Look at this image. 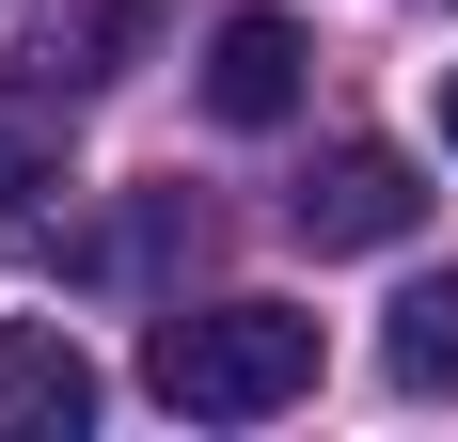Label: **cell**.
Returning a JSON list of instances; mask_svg holds the SVG:
<instances>
[{"instance_id":"ba28073f","label":"cell","mask_w":458,"mask_h":442,"mask_svg":"<svg viewBox=\"0 0 458 442\" xmlns=\"http://www.w3.org/2000/svg\"><path fill=\"white\" fill-rule=\"evenodd\" d=\"M443 142H458V64H443Z\"/></svg>"},{"instance_id":"277c9868","label":"cell","mask_w":458,"mask_h":442,"mask_svg":"<svg viewBox=\"0 0 458 442\" xmlns=\"http://www.w3.org/2000/svg\"><path fill=\"white\" fill-rule=\"evenodd\" d=\"M64 111H80L64 80H0V237H47V190H80Z\"/></svg>"},{"instance_id":"5b68a950","label":"cell","mask_w":458,"mask_h":442,"mask_svg":"<svg viewBox=\"0 0 458 442\" xmlns=\"http://www.w3.org/2000/svg\"><path fill=\"white\" fill-rule=\"evenodd\" d=\"M142 32H158V0H32V80L111 95V80L142 64Z\"/></svg>"},{"instance_id":"52a82bcc","label":"cell","mask_w":458,"mask_h":442,"mask_svg":"<svg viewBox=\"0 0 458 442\" xmlns=\"http://www.w3.org/2000/svg\"><path fill=\"white\" fill-rule=\"evenodd\" d=\"M379 379H395V395H458V268L395 301V332H379Z\"/></svg>"},{"instance_id":"3957f363","label":"cell","mask_w":458,"mask_h":442,"mask_svg":"<svg viewBox=\"0 0 458 442\" xmlns=\"http://www.w3.org/2000/svg\"><path fill=\"white\" fill-rule=\"evenodd\" d=\"M301 64H317V47H301V16H269V0H253V16H222V32H206V111H222V127H284V111H301Z\"/></svg>"},{"instance_id":"8992f818","label":"cell","mask_w":458,"mask_h":442,"mask_svg":"<svg viewBox=\"0 0 458 442\" xmlns=\"http://www.w3.org/2000/svg\"><path fill=\"white\" fill-rule=\"evenodd\" d=\"M95 427V363L64 332H0V442H80Z\"/></svg>"},{"instance_id":"7a4b0ae2","label":"cell","mask_w":458,"mask_h":442,"mask_svg":"<svg viewBox=\"0 0 458 442\" xmlns=\"http://www.w3.org/2000/svg\"><path fill=\"white\" fill-rule=\"evenodd\" d=\"M284 221L317 237V253H395L427 221V190H411V158L395 142H317L301 158V190H284Z\"/></svg>"},{"instance_id":"6da1fadb","label":"cell","mask_w":458,"mask_h":442,"mask_svg":"<svg viewBox=\"0 0 458 442\" xmlns=\"http://www.w3.org/2000/svg\"><path fill=\"white\" fill-rule=\"evenodd\" d=\"M142 395L190 411V427H269V411L317 395V316L301 301H206L142 332Z\"/></svg>"}]
</instances>
